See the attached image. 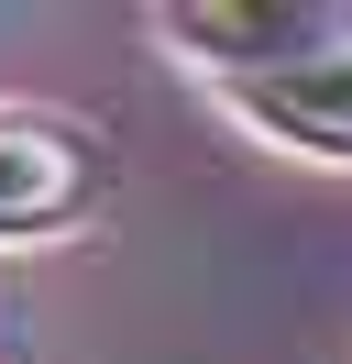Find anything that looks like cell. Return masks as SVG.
<instances>
[{
    "mask_svg": "<svg viewBox=\"0 0 352 364\" xmlns=\"http://www.w3.org/2000/svg\"><path fill=\"white\" fill-rule=\"evenodd\" d=\"M220 89H231V100H242V122H264L275 144L352 166V45H319V55L264 67V77H220Z\"/></svg>",
    "mask_w": 352,
    "mask_h": 364,
    "instance_id": "7a4b0ae2",
    "label": "cell"
},
{
    "mask_svg": "<svg viewBox=\"0 0 352 364\" xmlns=\"http://www.w3.org/2000/svg\"><path fill=\"white\" fill-rule=\"evenodd\" d=\"M110 199V144L66 111H11L0 100V243L77 232Z\"/></svg>",
    "mask_w": 352,
    "mask_h": 364,
    "instance_id": "6da1fadb",
    "label": "cell"
}]
</instances>
